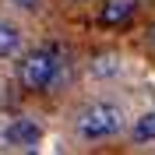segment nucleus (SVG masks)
<instances>
[{
	"instance_id": "f257e3e1",
	"label": "nucleus",
	"mask_w": 155,
	"mask_h": 155,
	"mask_svg": "<svg viewBox=\"0 0 155 155\" xmlns=\"http://www.w3.org/2000/svg\"><path fill=\"white\" fill-rule=\"evenodd\" d=\"M57 71H60V60H57V49H32L28 57L18 64V81L21 88L28 92H46L53 81H57Z\"/></svg>"
},
{
	"instance_id": "f03ea898",
	"label": "nucleus",
	"mask_w": 155,
	"mask_h": 155,
	"mask_svg": "<svg viewBox=\"0 0 155 155\" xmlns=\"http://www.w3.org/2000/svg\"><path fill=\"white\" fill-rule=\"evenodd\" d=\"M120 127H124V113L113 102H92V106H85L81 116H78V134L85 137V141L113 137Z\"/></svg>"
},
{
	"instance_id": "7ed1b4c3",
	"label": "nucleus",
	"mask_w": 155,
	"mask_h": 155,
	"mask_svg": "<svg viewBox=\"0 0 155 155\" xmlns=\"http://www.w3.org/2000/svg\"><path fill=\"white\" fill-rule=\"evenodd\" d=\"M7 145H14V148H35L39 145V137H42V130H39V124H32V120H14V124L7 127Z\"/></svg>"
},
{
	"instance_id": "20e7f679",
	"label": "nucleus",
	"mask_w": 155,
	"mask_h": 155,
	"mask_svg": "<svg viewBox=\"0 0 155 155\" xmlns=\"http://www.w3.org/2000/svg\"><path fill=\"white\" fill-rule=\"evenodd\" d=\"M130 14H134V4L130 0H109L106 7H102V14H99V21L102 25H124Z\"/></svg>"
},
{
	"instance_id": "39448f33",
	"label": "nucleus",
	"mask_w": 155,
	"mask_h": 155,
	"mask_svg": "<svg viewBox=\"0 0 155 155\" xmlns=\"http://www.w3.org/2000/svg\"><path fill=\"white\" fill-rule=\"evenodd\" d=\"M21 46V32L11 25V21H0V60L4 57H14Z\"/></svg>"
},
{
	"instance_id": "423d86ee",
	"label": "nucleus",
	"mask_w": 155,
	"mask_h": 155,
	"mask_svg": "<svg viewBox=\"0 0 155 155\" xmlns=\"http://www.w3.org/2000/svg\"><path fill=\"white\" fill-rule=\"evenodd\" d=\"M134 141H155V113H145L134 124Z\"/></svg>"
},
{
	"instance_id": "0eeeda50",
	"label": "nucleus",
	"mask_w": 155,
	"mask_h": 155,
	"mask_svg": "<svg viewBox=\"0 0 155 155\" xmlns=\"http://www.w3.org/2000/svg\"><path fill=\"white\" fill-rule=\"evenodd\" d=\"M11 4H18V7H25V11H35L39 7V0H11Z\"/></svg>"
},
{
	"instance_id": "6e6552de",
	"label": "nucleus",
	"mask_w": 155,
	"mask_h": 155,
	"mask_svg": "<svg viewBox=\"0 0 155 155\" xmlns=\"http://www.w3.org/2000/svg\"><path fill=\"white\" fill-rule=\"evenodd\" d=\"M152 42H155V28H152Z\"/></svg>"
},
{
	"instance_id": "1a4fd4ad",
	"label": "nucleus",
	"mask_w": 155,
	"mask_h": 155,
	"mask_svg": "<svg viewBox=\"0 0 155 155\" xmlns=\"http://www.w3.org/2000/svg\"><path fill=\"white\" fill-rule=\"evenodd\" d=\"M78 4H85V0H78Z\"/></svg>"
}]
</instances>
